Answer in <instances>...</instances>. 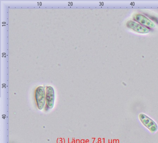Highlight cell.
<instances>
[{
  "instance_id": "277c9868",
  "label": "cell",
  "mask_w": 158,
  "mask_h": 143,
  "mask_svg": "<svg viewBox=\"0 0 158 143\" xmlns=\"http://www.w3.org/2000/svg\"><path fill=\"white\" fill-rule=\"evenodd\" d=\"M127 26L128 28L132 29L135 32L141 34H147L149 32V29L137 23L134 21H130L127 22Z\"/></svg>"
},
{
  "instance_id": "6da1fadb",
  "label": "cell",
  "mask_w": 158,
  "mask_h": 143,
  "mask_svg": "<svg viewBox=\"0 0 158 143\" xmlns=\"http://www.w3.org/2000/svg\"><path fill=\"white\" fill-rule=\"evenodd\" d=\"M139 119L142 124L148 128L151 133H155L158 129V126L156 123L149 117L144 113H140Z\"/></svg>"
},
{
  "instance_id": "7a4b0ae2",
  "label": "cell",
  "mask_w": 158,
  "mask_h": 143,
  "mask_svg": "<svg viewBox=\"0 0 158 143\" xmlns=\"http://www.w3.org/2000/svg\"><path fill=\"white\" fill-rule=\"evenodd\" d=\"M36 101L38 108L39 110H42L44 108L46 102V90L43 86H39L36 89Z\"/></svg>"
},
{
  "instance_id": "5b68a950",
  "label": "cell",
  "mask_w": 158,
  "mask_h": 143,
  "mask_svg": "<svg viewBox=\"0 0 158 143\" xmlns=\"http://www.w3.org/2000/svg\"><path fill=\"white\" fill-rule=\"evenodd\" d=\"M134 20L139 23V24L145 26L146 27L152 28L155 27V25L152 22L142 14H136L134 17Z\"/></svg>"
},
{
  "instance_id": "3957f363",
  "label": "cell",
  "mask_w": 158,
  "mask_h": 143,
  "mask_svg": "<svg viewBox=\"0 0 158 143\" xmlns=\"http://www.w3.org/2000/svg\"><path fill=\"white\" fill-rule=\"evenodd\" d=\"M54 91L53 88L48 86L46 89V100L47 107L50 109H52L54 107Z\"/></svg>"
}]
</instances>
